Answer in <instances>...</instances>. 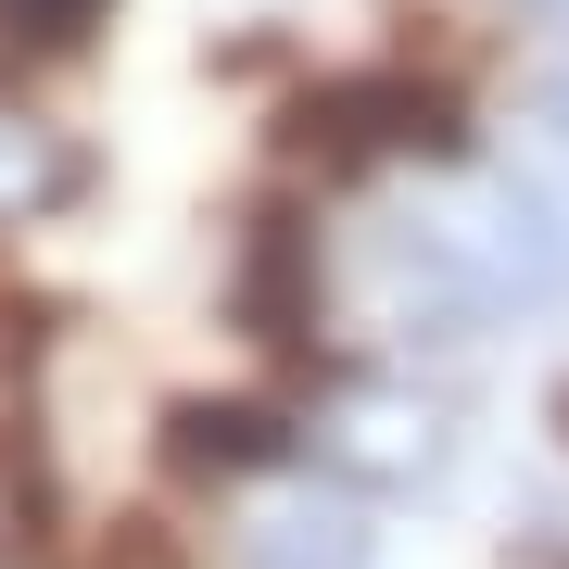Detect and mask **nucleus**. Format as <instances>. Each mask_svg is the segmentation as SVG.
Wrapping results in <instances>:
<instances>
[{
	"label": "nucleus",
	"instance_id": "obj_3",
	"mask_svg": "<svg viewBox=\"0 0 569 569\" xmlns=\"http://www.w3.org/2000/svg\"><path fill=\"white\" fill-rule=\"evenodd\" d=\"M164 481H203V493H241V481H279L305 456V392H178L152 430Z\"/></svg>",
	"mask_w": 569,
	"mask_h": 569
},
{
	"label": "nucleus",
	"instance_id": "obj_1",
	"mask_svg": "<svg viewBox=\"0 0 569 569\" xmlns=\"http://www.w3.org/2000/svg\"><path fill=\"white\" fill-rule=\"evenodd\" d=\"M481 140V102H468V77L418 51H380V63H342V77H317L305 102L279 114V164L305 190H355L380 178V164H456Z\"/></svg>",
	"mask_w": 569,
	"mask_h": 569
},
{
	"label": "nucleus",
	"instance_id": "obj_2",
	"mask_svg": "<svg viewBox=\"0 0 569 569\" xmlns=\"http://www.w3.org/2000/svg\"><path fill=\"white\" fill-rule=\"evenodd\" d=\"M228 317L253 329V355H279L291 392L342 380V342H329V253H317V190L305 178H279L241 228H228Z\"/></svg>",
	"mask_w": 569,
	"mask_h": 569
},
{
	"label": "nucleus",
	"instance_id": "obj_4",
	"mask_svg": "<svg viewBox=\"0 0 569 569\" xmlns=\"http://www.w3.org/2000/svg\"><path fill=\"white\" fill-rule=\"evenodd\" d=\"M102 13H114V0H0V89L77 63L89 39H102Z\"/></svg>",
	"mask_w": 569,
	"mask_h": 569
}]
</instances>
